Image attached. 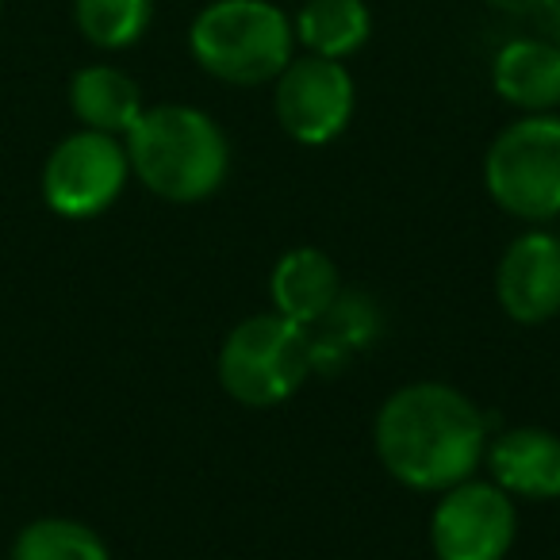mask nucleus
I'll return each mask as SVG.
<instances>
[{"mask_svg": "<svg viewBox=\"0 0 560 560\" xmlns=\"http://www.w3.org/2000/svg\"><path fill=\"white\" fill-rule=\"evenodd\" d=\"M373 442L381 465L404 488L445 491L476 472L488 450V422L465 392L419 381L384 399Z\"/></svg>", "mask_w": 560, "mask_h": 560, "instance_id": "f257e3e1", "label": "nucleus"}, {"mask_svg": "<svg viewBox=\"0 0 560 560\" xmlns=\"http://www.w3.org/2000/svg\"><path fill=\"white\" fill-rule=\"evenodd\" d=\"M131 173L170 203H200L219 192L231 170L226 135L208 112L188 104L147 108L127 131Z\"/></svg>", "mask_w": 560, "mask_h": 560, "instance_id": "f03ea898", "label": "nucleus"}, {"mask_svg": "<svg viewBox=\"0 0 560 560\" xmlns=\"http://www.w3.org/2000/svg\"><path fill=\"white\" fill-rule=\"evenodd\" d=\"M188 47L215 81L254 89L277 81L292 62L296 32L272 0H211L188 27Z\"/></svg>", "mask_w": 560, "mask_h": 560, "instance_id": "7ed1b4c3", "label": "nucleus"}, {"mask_svg": "<svg viewBox=\"0 0 560 560\" xmlns=\"http://www.w3.org/2000/svg\"><path fill=\"white\" fill-rule=\"evenodd\" d=\"M219 384L242 407H277L312 376V330L284 315H249L219 346Z\"/></svg>", "mask_w": 560, "mask_h": 560, "instance_id": "20e7f679", "label": "nucleus"}, {"mask_svg": "<svg viewBox=\"0 0 560 560\" xmlns=\"http://www.w3.org/2000/svg\"><path fill=\"white\" fill-rule=\"evenodd\" d=\"M488 196L514 219L549 223L560 215V116H522L491 139L483 158Z\"/></svg>", "mask_w": 560, "mask_h": 560, "instance_id": "39448f33", "label": "nucleus"}, {"mask_svg": "<svg viewBox=\"0 0 560 560\" xmlns=\"http://www.w3.org/2000/svg\"><path fill=\"white\" fill-rule=\"evenodd\" d=\"M127 177H131V162L124 142L116 135L85 127L50 150L43 165V196L58 215L93 219L119 200Z\"/></svg>", "mask_w": 560, "mask_h": 560, "instance_id": "423d86ee", "label": "nucleus"}, {"mask_svg": "<svg viewBox=\"0 0 560 560\" xmlns=\"http://www.w3.org/2000/svg\"><path fill=\"white\" fill-rule=\"evenodd\" d=\"M272 112L277 124L304 147H327L350 127L358 89L342 62L335 58H292L272 81Z\"/></svg>", "mask_w": 560, "mask_h": 560, "instance_id": "0eeeda50", "label": "nucleus"}, {"mask_svg": "<svg viewBox=\"0 0 560 560\" xmlns=\"http://www.w3.org/2000/svg\"><path fill=\"white\" fill-rule=\"evenodd\" d=\"M518 534V511L499 483L460 480L445 488L430 514V545L438 560H503Z\"/></svg>", "mask_w": 560, "mask_h": 560, "instance_id": "6e6552de", "label": "nucleus"}, {"mask_svg": "<svg viewBox=\"0 0 560 560\" xmlns=\"http://www.w3.org/2000/svg\"><path fill=\"white\" fill-rule=\"evenodd\" d=\"M499 307L522 327H541L560 315V238L526 231L506 246L495 269Z\"/></svg>", "mask_w": 560, "mask_h": 560, "instance_id": "1a4fd4ad", "label": "nucleus"}, {"mask_svg": "<svg viewBox=\"0 0 560 560\" xmlns=\"http://www.w3.org/2000/svg\"><path fill=\"white\" fill-rule=\"evenodd\" d=\"M491 483L518 499H557L560 495V438L541 427L503 430L488 445Z\"/></svg>", "mask_w": 560, "mask_h": 560, "instance_id": "9d476101", "label": "nucleus"}, {"mask_svg": "<svg viewBox=\"0 0 560 560\" xmlns=\"http://www.w3.org/2000/svg\"><path fill=\"white\" fill-rule=\"evenodd\" d=\"M269 296L272 312L312 330L342 296V272L319 246H296L272 265Z\"/></svg>", "mask_w": 560, "mask_h": 560, "instance_id": "9b49d317", "label": "nucleus"}, {"mask_svg": "<svg viewBox=\"0 0 560 560\" xmlns=\"http://www.w3.org/2000/svg\"><path fill=\"white\" fill-rule=\"evenodd\" d=\"M491 85L526 116L560 108V47L545 39H511L491 62Z\"/></svg>", "mask_w": 560, "mask_h": 560, "instance_id": "f8f14e48", "label": "nucleus"}, {"mask_svg": "<svg viewBox=\"0 0 560 560\" xmlns=\"http://www.w3.org/2000/svg\"><path fill=\"white\" fill-rule=\"evenodd\" d=\"M70 108L89 131L127 135L142 116V93L135 78L116 66H85L70 81Z\"/></svg>", "mask_w": 560, "mask_h": 560, "instance_id": "ddd939ff", "label": "nucleus"}, {"mask_svg": "<svg viewBox=\"0 0 560 560\" xmlns=\"http://www.w3.org/2000/svg\"><path fill=\"white\" fill-rule=\"evenodd\" d=\"M292 32L307 47V55L342 62L369 43L373 12L365 0H304V9L292 20Z\"/></svg>", "mask_w": 560, "mask_h": 560, "instance_id": "4468645a", "label": "nucleus"}, {"mask_svg": "<svg viewBox=\"0 0 560 560\" xmlns=\"http://www.w3.org/2000/svg\"><path fill=\"white\" fill-rule=\"evenodd\" d=\"M381 315L373 312L365 296L358 292H346L335 300L327 315L312 327V361L315 369H338L342 361H350V353L365 350L373 342L376 327H381Z\"/></svg>", "mask_w": 560, "mask_h": 560, "instance_id": "2eb2a0df", "label": "nucleus"}, {"mask_svg": "<svg viewBox=\"0 0 560 560\" xmlns=\"http://www.w3.org/2000/svg\"><path fill=\"white\" fill-rule=\"evenodd\" d=\"M78 32L101 50H124L147 35L154 0H73Z\"/></svg>", "mask_w": 560, "mask_h": 560, "instance_id": "dca6fc26", "label": "nucleus"}, {"mask_svg": "<svg viewBox=\"0 0 560 560\" xmlns=\"http://www.w3.org/2000/svg\"><path fill=\"white\" fill-rule=\"evenodd\" d=\"M12 560H112L96 529L73 518H39L20 529Z\"/></svg>", "mask_w": 560, "mask_h": 560, "instance_id": "f3484780", "label": "nucleus"}, {"mask_svg": "<svg viewBox=\"0 0 560 560\" xmlns=\"http://www.w3.org/2000/svg\"><path fill=\"white\" fill-rule=\"evenodd\" d=\"M491 4H499V9H506V12H534V9H541V4H552V0H491Z\"/></svg>", "mask_w": 560, "mask_h": 560, "instance_id": "a211bd4d", "label": "nucleus"}]
</instances>
